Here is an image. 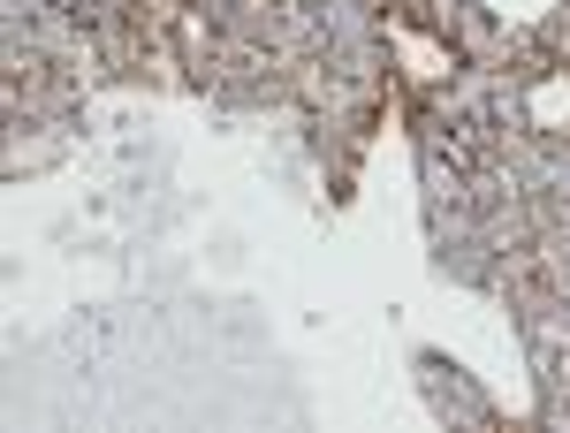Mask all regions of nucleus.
Here are the masks:
<instances>
[{"instance_id":"obj_1","label":"nucleus","mask_w":570,"mask_h":433,"mask_svg":"<svg viewBox=\"0 0 570 433\" xmlns=\"http://www.w3.org/2000/svg\"><path fill=\"white\" fill-rule=\"evenodd\" d=\"M8 107L16 115H46V107H69V77L46 61V53H16L8 61Z\"/></svg>"}]
</instances>
